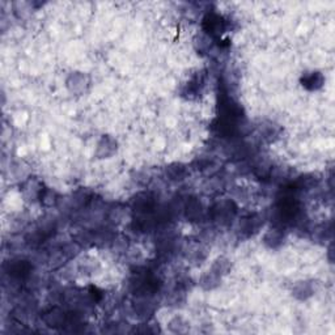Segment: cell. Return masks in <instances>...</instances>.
Segmentation results:
<instances>
[{
	"instance_id": "1",
	"label": "cell",
	"mask_w": 335,
	"mask_h": 335,
	"mask_svg": "<svg viewBox=\"0 0 335 335\" xmlns=\"http://www.w3.org/2000/svg\"><path fill=\"white\" fill-rule=\"evenodd\" d=\"M206 32L212 37H220L225 30V21L217 13H209L203 20Z\"/></svg>"
},
{
	"instance_id": "2",
	"label": "cell",
	"mask_w": 335,
	"mask_h": 335,
	"mask_svg": "<svg viewBox=\"0 0 335 335\" xmlns=\"http://www.w3.org/2000/svg\"><path fill=\"white\" fill-rule=\"evenodd\" d=\"M117 150H118L117 140L109 135H103V138L100 139V142L97 143L96 156L99 158H109L117 152Z\"/></svg>"
},
{
	"instance_id": "3",
	"label": "cell",
	"mask_w": 335,
	"mask_h": 335,
	"mask_svg": "<svg viewBox=\"0 0 335 335\" xmlns=\"http://www.w3.org/2000/svg\"><path fill=\"white\" fill-rule=\"evenodd\" d=\"M89 84H91L89 76L83 74V72H74L67 79V88L70 89V92L77 93V95L87 91Z\"/></svg>"
},
{
	"instance_id": "4",
	"label": "cell",
	"mask_w": 335,
	"mask_h": 335,
	"mask_svg": "<svg viewBox=\"0 0 335 335\" xmlns=\"http://www.w3.org/2000/svg\"><path fill=\"white\" fill-rule=\"evenodd\" d=\"M234 215H236V208L232 202H223L213 208V216L221 224H225L232 220Z\"/></svg>"
},
{
	"instance_id": "5",
	"label": "cell",
	"mask_w": 335,
	"mask_h": 335,
	"mask_svg": "<svg viewBox=\"0 0 335 335\" xmlns=\"http://www.w3.org/2000/svg\"><path fill=\"white\" fill-rule=\"evenodd\" d=\"M301 84H303L304 88H307L309 91H314V89L322 87L323 76L319 72H308L303 76Z\"/></svg>"
},
{
	"instance_id": "6",
	"label": "cell",
	"mask_w": 335,
	"mask_h": 335,
	"mask_svg": "<svg viewBox=\"0 0 335 335\" xmlns=\"http://www.w3.org/2000/svg\"><path fill=\"white\" fill-rule=\"evenodd\" d=\"M284 240V234L282 229H271L270 232L264 236V242L270 246V248H276L279 246Z\"/></svg>"
},
{
	"instance_id": "7",
	"label": "cell",
	"mask_w": 335,
	"mask_h": 335,
	"mask_svg": "<svg viewBox=\"0 0 335 335\" xmlns=\"http://www.w3.org/2000/svg\"><path fill=\"white\" fill-rule=\"evenodd\" d=\"M220 280L221 276L211 270V271L207 272V274L202 278V285H203L206 289H212V288L219 285V282H220Z\"/></svg>"
},
{
	"instance_id": "8",
	"label": "cell",
	"mask_w": 335,
	"mask_h": 335,
	"mask_svg": "<svg viewBox=\"0 0 335 335\" xmlns=\"http://www.w3.org/2000/svg\"><path fill=\"white\" fill-rule=\"evenodd\" d=\"M293 295L299 299H307L310 295H313V288L309 283H299L296 285V288L293 289Z\"/></svg>"
},
{
	"instance_id": "9",
	"label": "cell",
	"mask_w": 335,
	"mask_h": 335,
	"mask_svg": "<svg viewBox=\"0 0 335 335\" xmlns=\"http://www.w3.org/2000/svg\"><path fill=\"white\" fill-rule=\"evenodd\" d=\"M9 272L11 275L17 276V278H23L29 272V266L25 263L24 260H20V262H16V263L12 264V267H9Z\"/></svg>"
},
{
	"instance_id": "10",
	"label": "cell",
	"mask_w": 335,
	"mask_h": 335,
	"mask_svg": "<svg viewBox=\"0 0 335 335\" xmlns=\"http://www.w3.org/2000/svg\"><path fill=\"white\" fill-rule=\"evenodd\" d=\"M168 170H170V172H174V173H169L170 180H183V177L186 176V169L185 168H182L181 165L170 166Z\"/></svg>"
}]
</instances>
